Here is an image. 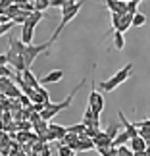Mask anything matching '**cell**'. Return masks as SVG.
Listing matches in <instances>:
<instances>
[{"instance_id": "obj_1", "label": "cell", "mask_w": 150, "mask_h": 156, "mask_svg": "<svg viewBox=\"0 0 150 156\" xmlns=\"http://www.w3.org/2000/svg\"><path fill=\"white\" fill-rule=\"evenodd\" d=\"M85 81H87V79H85V77H83V79L79 81V85H77V87L73 89V91L69 93V97H65V98L62 100V102H58V104H52V102H50V104L46 106L43 112L39 114V118L43 119V122H48V119H52L54 116H56V114H60L62 110H65V108H69V106H71V102H73V97H75V94L81 91V87L85 85Z\"/></svg>"}, {"instance_id": "obj_2", "label": "cell", "mask_w": 150, "mask_h": 156, "mask_svg": "<svg viewBox=\"0 0 150 156\" xmlns=\"http://www.w3.org/2000/svg\"><path fill=\"white\" fill-rule=\"evenodd\" d=\"M81 6H83V2H75V0H65V4L62 6V21H60V25L56 27L54 35L50 37V41H48L50 44L54 43V41H58V37H60V35H62V31H64V27L68 25V23L73 20L77 14H79Z\"/></svg>"}, {"instance_id": "obj_3", "label": "cell", "mask_w": 150, "mask_h": 156, "mask_svg": "<svg viewBox=\"0 0 150 156\" xmlns=\"http://www.w3.org/2000/svg\"><path fill=\"white\" fill-rule=\"evenodd\" d=\"M131 73H133V64H125L116 75H112L110 79H106V81H100V93L102 94H104V93H112L116 87H119L121 83L127 81Z\"/></svg>"}, {"instance_id": "obj_4", "label": "cell", "mask_w": 150, "mask_h": 156, "mask_svg": "<svg viewBox=\"0 0 150 156\" xmlns=\"http://www.w3.org/2000/svg\"><path fill=\"white\" fill-rule=\"evenodd\" d=\"M43 14L40 12H33L31 16L25 20V23L21 25V43L25 44V46H29V44H33V33H35V27L39 25V21L43 20Z\"/></svg>"}, {"instance_id": "obj_5", "label": "cell", "mask_w": 150, "mask_h": 156, "mask_svg": "<svg viewBox=\"0 0 150 156\" xmlns=\"http://www.w3.org/2000/svg\"><path fill=\"white\" fill-rule=\"evenodd\" d=\"M48 48H50V43H48V41H46V43H43V44H29V46H25V50H23V54H21L25 69H31L35 58H37L40 52L48 50Z\"/></svg>"}, {"instance_id": "obj_6", "label": "cell", "mask_w": 150, "mask_h": 156, "mask_svg": "<svg viewBox=\"0 0 150 156\" xmlns=\"http://www.w3.org/2000/svg\"><path fill=\"white\" fill-rule=\"evenodd\" d=\"M19 77H21V81L25 83L29 89H33V91H37V89L40 87V85H39V79L31 73V69H23L21 73H19Z\"/></svg>"}, {"instance_id": "obj_7", "label": "cell", "mask_w": 150, "mask_h": 156, "mask_svg": "<svg viewBox=\"0 0 150 156\" xmlns=\"http://www.w3.org/2000/svg\"><path fill=\"white\" fill-rule=\"evenodd\" d=\"M62 79H64V71L62 69H54V71H50L48 75H44L43 79L39 81V85H50V83H58Z\"/></svg>"}, {"instance_id": "obj_8", "label": "cell", "mask_w": 150, "mask_h": 156, "mask_svg": "<svg viewBox=\"0 0 150 156\" xmlns=\"http://www.w3.org/2000/svg\"><path fill=\"white\" fill-rule=\"evenodd\" d=\"M92 148H94L92 139H89V137H85V135H79V143L75 145L73 152H79V151H92Z\"/></svg>"}, {"instance_id": "obj_9", "label": "cell", "mask_w": 150, "mask_h": 156, "mask_svg": "<svg viewBox=\"0 0 150 156\" xmlns=\"http://www.w3.org/2000/svg\"><path fill=\"white\" fill-rule=\"evenodd\" d=\"M129 147H131V152H145L146 151V143L141 139V137H133V139H129Z\"/></svg>"}, {"instance_id": "obj_10", "label": "cell", "mask_w": 150, "mask_h": 156, "mask_svg": "<svg viewBox=\"0 0 150 156\" xmlns=\"http://www.w3.org/2000/svg\"><path fill=\"white\" fill-rule=\"evenodd\" d=\"M131 20H133V16L123 14L121 17H119V21H117V29H116V33H121V35H123V33L131 27Z\"/></svg>"}, {"instance_id": "obj_11", "label": "cell", "mask_w": 150, "mask_h": 156, "mask_svg": "<svg viewBox=\"0 0 150 156\" xmlns=\"http://www.w3.org/2000/svg\"><path fill=\"white\" fill-rule=\"evenodd\" d=\"M102 97V93H98V89H96V81L92 79V89H91V94H89V108H92L96 106V102H98V98Z\"/></svg>"}, {"instance_id": "obj_12", "label": "cell", "mask_w": 150, "mask_h": 156, "mask_svg": "<svg viewBox=\"0 0 150 156\" xmlns=\"http://www.w3.org/2000/svg\"><path fill=\"white\" fill-rule=\"evenodd\" d=\"M129 143V135L125 133V131H119L116 135V139L112 141V148H119V147H125Z\"/></svg>"}, {"instance_id": "obj_13", "label": "cell", "mask_w": 150, "mask_h": 156, "mask_svg": "<svg viewBox=\"0 0 150 156\" xmlns=\"http://www.w3.org/2000/svg\"><path fill=\"white\" fill-rule=\"evenodd\" d=\"M60 143H62V145H65L68 148H71V151H73V148H75V145L79 143V135H73V133H65V135H64V139L60 141Z\"/></svg>"}, {"instance_id": "obj_14", "label": "cell", "mask_w": 150, "mask_h": 156, "mask_svg": "<svg viewBox=\"0 0 150 156\" xmlns=\"http://www.w3.org/2000/svg\"><path fill=\"white\" fill-rule=\"evenodd\" d=\"M146 23V16L141 14V12H137V14L133 16V20H131V25L133 27H142Z\"/></svg>"}, {"instance_id": "obj_15", "label": "cell", "mask_w": 150, "mask_h": 156, "mask_svg": "<svg viewBox=\"0 0 150 156\" xmlns=\"http://www.w3.org/2000/svg\"><path fill=\"white\" fill-rule=\"evenodd\" d=\"M104 133H106V137H108L110 141H113V139H116V135L119 133V125H117V123H110Z\"/></svg>"}, {"instance_id": "obj_16", "label": "cell", "mask_w": 150, "mask_h": 156, "mask_svg": "<svg viewBox=\"0 0 150 156\" xmlns=\"http://www.w3.org/2000/svg\"><path fill=\"white\" fill-rule=\"evenodd\" d=\"M113 48H116V50H123L125 48V39H123L121 33L113 35Z\"/></svg>"}, {"instance_id": "obj_17", "label": "cell", "mask_w": 150, "mask_h": 156, "mask_svg": "<svg viewBox=\"0 0 150 156\" xmlns=\"http://www.w3.org/2000/svg\"><path fill=\"white\" fill-rule=\"evenodd\" d=\"M46 8H50L48 0H35V2H33V10L35 12H40V14H43Z\"/></svg>"}, {"instance_id": "obj_18", "label": "cell", "mask_w": 150, "mask_h": 156, "mask_svg": "<svg viewBox=\"0 0 150 156\" xmlns=\"http://www.w3.org/2000/svg\"><path fill=\"white\" fill-rule=\"evenodd\" d=\"M58 156H75V152L65 145H62V143H58Z\"/></svg>"}, {"instance_id": "obj_19", "label": "cell", "mask_w": 150, "mask_h": 156, "mask_svg": "<svg viewBox=\"0 0 150 156\" xmlns=\"http://www.w3.org/2000/svg\"><path fill=\"white\" fill-rule=\"evenodd\" d=\"M139 0H131V2H127V14L129 16H135L137 14V8H139Z\"/></svg>"}, {"instance_id": "obj_20", "label": "cell", "mask_w": 150, "mask_h": 156, "mask_svg": "<svg viewBox=\"0 0 150 156\" xmlns=\"http://www.w3.org/2000/svg\"><path fill=\"white\" fill-rule=\"evenodd\" d=\"M8 77H12L10 68H6V66H0V79H8Z\"/></svg>"}, {"instance_id": "obj_21", "label": "cell", "mask_w": 150, "mask_h": 156, "mask_svg": "<svg viewBox=\"0 0 150 156\" xmlns=\"http://www.w3.org/2000/svg\"><path fill=\"white\" fill-rule=\"evenodd\" d=\"M10 4H12V0H0V16L6 14V10L10 8Z\"/></svg>"}, {"instance_id": "obj_22", "label": "cell", "mask_w": 150, "mask_h": 156, "mask_svg": "<svg viewBox=\"0 0 150 156\" xmlns=\"http://www.w3.org/2000/svg\"><path fill=\"white\" fill-rule=\"evenodd\" d=\"M50 8H62V6L65 4V0H48Z\"/></svg>"}, {"instance_id": "obj_23", "label": "cell", "mask_w": 150, "mask_h": 156, "mask_svg": "<svg viewBox=\"0 0 150 156\" xmlns=\"http://www.w3.org/2000/svg\"><path fill=\"white\" fill-rule=\"evenodd\" d=\"M19 100H21V104H25V106H29V108H31V100H29V98H25V94H19Z\"/></svg>"}, {"instance_id": "obj_24", "label": "cell", "mask_w": 150, "mask_h": 156, "mask_svg": "<svg viewBox=\"0 0 150 156\" xmlns=\"http://www.w3.org/2000/svg\"><path fill=\"white\" fill-rule=\"evenodd\" d=\"M8 64V58H6V54H0V66H6Z\"/></svg>"}, {"instance_id": "obj_25", "label": "cell", "mask_w": 150, "mask_h": 156, "mask_svg": "<svg viewBox=\"0 0 150 156\" xmlns=\"http://www.w3.org/2000/svg\"><path fill=\"white\" fill-rule=\"evenodd\" d=\"M133 156H148V154H146V151H145V152H135Z\"/></svg>"}]
</instances>
